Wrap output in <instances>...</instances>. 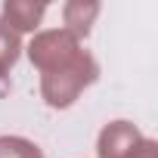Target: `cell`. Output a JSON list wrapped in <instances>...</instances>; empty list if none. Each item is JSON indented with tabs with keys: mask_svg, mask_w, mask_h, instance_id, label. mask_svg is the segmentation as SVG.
<instances>
[{
	"mask_svg": "<svg viewBox=\"0 0 158 158\" xmlns=\"http://www.w3.org/2000/svg\"><path fill=\"white\" fill-rule=\"evenodd\" d=\"M47 13V3L34 0H6L3 3V22L19 34V31H34Z\"/></svg>",
	"mask_w": 158,
	"mask_h": 158,
	"instance_id": "5",
	"label": "cell"
},
{
	"mask_svg": "<svg viewBox=\"0 0 158 158\" xmlns=\"http://www.w3.org/2000/svg\"><path fill=\"white\" fill-rule=\"evenodd\" d=\"M6 93H10V77L0 74V96H6Z\"/></svg>",
	"mask_w": 158,
	"mask_h": 158,
	"instance_id": "9",
	"label": "cell"
},
{
	"mask_svg": "<svg viewBox=\"0 0 158 158\" xmlns=\"http://www.w3.org/2000/svg\"><path fill=\"white\" fill-rule=\"evenodd\" d=\"M19 56H22V40H19V34L0 19V74H10V68L19 62Z\"/></svg>",
	"mask_w": 158,
	"mask_h": 158,
	"instance_id": "6",
	"label": "cell"
},
{
	"mask_svg": "<svg viewBox=\"0 0 158 158\" xmlns=\"http://www.w3.org/2000/svg\"><path fill=\"white\" fill-rule=\"evenodd\" d=\"M0 158H44L40 146L25 136H0Z\"/></svg>",
	"mask_w": 158,
	"mask_h": 158,
	"instance_id": "7",
	"label": "cell"
},
{
	"mask_svg": "<svg viewBox=\"0 0 158 158\" xmlns=\"http://www.w3.org/2000/svg\"><path fill=\"white\" fill-rule=\"evenodd\" d=\"M81 44H77L65 28H53V31H40L31 44H28V59L31 65L47 74V71H56V68H65L68 62H74L81 56Z\"/></svg>",
	"mask_w": 158,
	"mask_h": 158,
	"instance_id": "2",
	"label": "cell"
},
{
	"mask_svg": "<svg viewBox=\"0 0 158 158\" xmlns=\"http://www.w3.org/2000/svg\"><path fill=\"white\" fill-rule=\"evenodd\" d=\"M96 77H99V65L84 50L65 68H56V71L40 74V96H44V102L50 109H68V106H74V99L81 96Z\"/></svg>",
	"mask_w": 158,
	"mask_h": 158,
	"instance_id": "1",
	"label": "cell"
},
{
	"mask_svg": "<svg viewBox=\"0 0 158 158\" xmlns=\"http://www.w3.org/2000/svg\"><path fill=\"white\" fill-rule=\"evenodd\" d=\"M99 3H93V0H68V3L62 6V19H65V31L74 37V40H81L90 34L96 16H99Z\"/></svg>",
	"mask_w": 158,
	"mask_h": 158,
	"instance_id": "4",
	"label": "cell"
},
{
	"mask_svg": "<svg viewBox=\"0 0 158 158\" xmlns=\"http://www.w3.org/2000/svg\"><path fill=\"white\" fill-rule=\"evenodd\" d=\"M143 143V133L133 121H109L99 130L96 155L99 158H130Z\"/></svg>",
	"mask_w": 158,
	"mask_h": 158,
	"instance_id": "3",
	"label": "cell"
},
{
	"mask_svg": "<svg viewBox=\"0 0 158 158\" xmlns=\"http://www.w3.org/2000/svg\"><path fill=\"white\" fill-rule=\"evenodd\" d=\"M130 158H158V143H155V139H143L139 149H136Z\"/></svg>",
	"mask_w": 158,
	"mask_h": 158,
	"instance_id": "8",
	"label": "cell"
}]
</instances>
